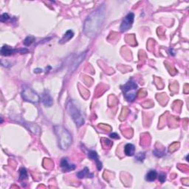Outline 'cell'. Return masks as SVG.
Wrapping results in <instances>:
<instances>
[{"mask_svg": "<svg viewBox=\"0 0 189 189\" xmlns=\"http://www.w3.org/2000/svg\"><path fill=\"white\" fill-rule=\"evenodd\" d=\"M85 55H86V52H85V53H83V54L79 55V56L76 59H75V60L74 61V62H73V64H72V70H75V68H76L77 66H78V64H80V63L82 62L83 59H84Z\"/></svg>", "mask_w": 189, "mask_h": 189, "instance_id": "cell-15", "label": "cell"}, {"mask_svg": "<svg viewBox=\"0 0 189 189\" xmlns=\"http://www.w3.org/2000/svg\"><path fill=\"white\" fill-rule=\"evenodd\" d=\"M145 158H146L145 152H140L136 155V160L138 161H140V162L143 161Z\"/></svg>", "mask_w": 189, "mask_h": 189, "instance_id": "cell-18", "label": "cell"}, {"mask_svg": "<svg viewBox=\"0 0 189 189\" xmlns=\"http://www.w3.org/2000/svg\"><path fill=\"white\" fill-rule=\"evenodd\" d=\"M21 97L26 101L38 104L40 101V97L35 91L29 87H26L21 92Z\"/></svg>", "mask_w": 189, "mask_h": 189, "instance_id": "cell-5", "label": "cell"}, {"mask_svg": "<svg viewBox=\"0 0 189 189\" xmlns=\"http://www.w3.org/2000/svg\"><path fill=\"white\" fill-rule=\"evenodd\" d=\"M9 19H10V17H9L8 13H3L2 15L0 20H1L2 22H5V21L8 20Z\"/></svg>", "mask_w": 189, "mask_h": 189, "instance_id": "cell-20", "label": "cell"}, {"mask_svg": "<svg viewBox=\"0 0 189 189\" xmlns=\"http://www.w3.org/2000/svg\"><path fill=\"white\" fill-rule=\"evenodd\" d=\"M104 6L99 7L86 19L84 31L87 36L91 38L95 36L101 29L105 19V8Z\"/></svg>", "mask_w": 189, "mask_h": 189, "instance_id": "cell-1", "label": "cell"}, {"mask_svg": "<svg viewBox=\"0 0 189 189\" xmlns=\"http://www.w3.org/2000/svg\"><path fill=\"white\" fill-rule=\"evenodd\" d=\"M34 40H35V38L33 36H28L25 39L24 44L27 47L31 45V44L33 42Z\"/></svg>", "mask_w": 189, "mask_h": 189, "instance_id": "cell-17", "label": "cell"}, {"mask_svg": "<svg viewBox=\"0 0 189 189\" xmlns=\"http://www.w3.org/2000/svg\"><path fill=\"white\" fill-rule=\"evenodd\" d=\"M41 100H42L43 104H44L46 107H51L53 104V98H52L51 95L47 91L43 93L42 97H41Z\"/></svg>", "mask_w": 189, "mask_h": 189, "instance_id": "cell-10", "label": "cell"}, {"mask_svg": "<svg viewBox=\"0 0 189 189\" xmlns=\"http://www.w3.org/2000/svg\"><path fill=\"white\" fill-rule=\"evenodd\" d=\"M157 172L155 170H150L146 175V180L148 182H154L157 177Z\"/></svg>", "mask_w": 189, "mask_h": 189, "instance_id": "cell-13", "label": "cell"}, {"mask_svg": "<svg viewBox=\"0 0 189 189\" xmlns=\"http://www.w3.org/2000/svg\"><path fill=\"white\" fill-rule=\"evenodd\" d=\"M88 157H89V159L95 161L97 167H98V170L100 171V169L102 168V163H100V161L98 160V156L97 152H95V151H89V152H88Z\"/></svg>", "mask_w": 189, "mask_h": 189, "instance_id": "cell-9", "label": "cell"}, {"mask_svg": "<svg viewBox=\"0 0 189 189\" xmlns=\"http://www.w3.org/2000/svg\"><path fill=\"white\" fill-rule=\"evenodd\" d=\"M109 137L112 138H113V139H119L120 137L118 135L117 133H112V134H109Z\"/></svg>", "mask_w": 189, "mask_h": 189, "instance_id": "cell-22", "label": "cell"}, {"mask_svg": "<svg viewBox=\"0 0 189 189\" xmlns=\"http://www.w3.org/2000/svg\"><path fill=\"white\" fill-rule=\"evenodd\" d=\"M66 109H67L70 115L71 116L73 121L75 122V123L76 124L77 127H81L83 124L84 123V117H83L81 114V112L76 107V105L74 104V102L72 101V100H70V101L68 102L67 105H66Z\"/></svg>", "mask_w": 189, "mask_h": 189, "instance_id": "cell-4", "label": "cell"}, {"mask_svg": "<svg viewBox=\"0 0 189 189\" xmlns=\"http://www.w3.org/2000/svg\"><path fill=\"white\" fill-rule=\"evenodd\" d=\"M124 153L127 156H133L135 153V147L132 143H127L124 146Z\"/></svg>", "mask_w": 189, "mask_h": 189, "instance_id": "cell-12", "label": "cell"}, {"mask_svg": "<svg viewBox=\"0 0 189 189\" xmlns=\"http://www.w3.org/2000/svg\"><path fill=\"white\" fill-rule=\"evenodd\" d=\"M28 52V50L26 48H21V49H13L12 47H9L8 45H4L1 49V54L2 55L4 56H10V55H13L15 53H21L25 54Z\"/></svg>", "mask_w": 189, "mask_h": 189, "instance_id": "cell-6", "label": "cell"}, {"mask_svg": "<svg viewBox=\"0 0 189 189\" xmlns=\"http://www.w3.org/2000/svg\"><path fill=\"white\" fill-rule=\"evenodd\" d=\"M165 179H166V174H165V173L162 172L159 175V180L161 183H163L165 181Z\"/></svg>", "mask_w": 189, "mask_h": 189, "instance_id": "cell-21", "label": "cell"}, {"mask_svg": "<svg viewBox=\"0 0 189 189\" xmlns=\"http://www.w3.org/2000/svg\"><path fill=\"white\" fill-rule=\"evenodd\" d=\"M153 154H154L155 156L157 157H162L165 155L164 152H161V151H158L157 149H155V150L153 152Z\"/></svg>", "mask_w": 189, "mask_h": 189, "instance_id": "cell-19", "label": "cell"}, {"mask_svg": "<svg viewBox=\"0 0 189 189\" xmlns=\"http://www.w3.org/2000/svg\"><path fill=\"white\" fill-rule=\"evenodd\" d=\"M28 172L25 168H21L19 170V180H24L28 179Z\"/></svg>", "mask_w": 189, "mask_h": 189, "instance_id": "cell-16", "label": "cell"}, {"mask_svg": "<svg viewBox=\"0 0 189 189\" xmlns=\"http://www.w3.org/2000/svg\"><path fill=\"white\" fill-rule=\"evenodd\" d=\"M60 165L64 172H70V171H73L76 168V165L75 164H70V163H69L67 157H63L62 159L61 160Z\"/></svg>", "mask_w": 189, "mask_h": 189, "instance_id": "cell-8", "label": "cell"}, {"mask_svg": "<svg viewBox=\"0 0 189 189\" xmlns=\"http://www.w3.org/2000/svg\"><path fill=\"white\" fill-rule=\"evenodd\" d=\"M121 89L126 100L129 102L134 101L136 98L138 91V84L136 82L133 80L129 81L127 84L121 86Z\"/></svg>", "mask_w": 189, "mask_h": 189, "instance_id": "cell-3", "label": "cell"}, {"mask_svg": "<svg viewBox=\"0 0 189 189\" xmlns=\"http://www.w3.org/2000/svg\"><path fill=\"white\" fill-rule=\"evenodd\" d=\"M134 15L133 13H129L127 14V16L124 18L123 21H122L121 25H120V30L121 32L127 31L132 28L133 22H134Z\"/></svg>", "mask_w": 189, "mask_h": 189, "instance_id": "cell-7", "label": "cell"}, {"mask_svg": "<svg viewBox=\"0 0 189 189\" xmlns=\"http://www.w3.org/2000/svg\"><path fill=\"white\" fill-rule=\"evenodd\" d=\"M77 177L80 179H82V178L84 177H89V178H93V174H91L89 172V168L87 167H85L83 170L80 171V172L77 173Z\"/></svg>", "mask_w": 189, "mask_h": 189, "instance_id": "cell-11", "label": "cell"}, {"mask_svg": "<svg viewBox=\"0 0 189 189\" xmlns=\"http://www.w3.org/2000/svg\"><path fill=\"white\" fill-rule=\"evenodd\" d=\"M41 72H42V70H41V69H36L35 70L36 73H41Z\"/></svg>", "mask_w": 189, "mask_h": 189, "instance_id": "cell-23", "label": "cell"}, {"mask_svg": "<svg viewBox=\"0 0 189 189\" xmlns=\"http://www.w3.org/2000/svg\"><path fill=\"white\" fill-rule=\"evenodd\" d=\"M54 129L60 148L63 150H66L72 143V136L70 133L62 126H55Z\"/></svg>", "mask_w": 189, "mask_h": 189, "instance_id": "cell-2", "label": "cell"}, {"mask_svg": "<svg viewBox=\"0 0 189 189\" xmlns=\"http://www.w3.org/2000/svg\"><path fill=\"white\" fill-rule=\"evenodd\" d=\"M73 36H74V33L73 32V30H67V31L66 32V33L64 34V36H63L62 39L59 41V43H60V44H64V43L66 42V41H70V39L73 37Z\"/></svg>", "mask_w": 189, "mask_h": 189, "instance_id": "cell-14", "label": "cell"}]
</instances>
